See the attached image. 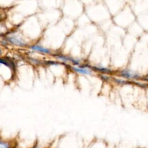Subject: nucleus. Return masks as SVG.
I'll list each match as a JSON object with an SVG mask.
<instances>
[{
  "mask_svg": "<svg viewBox=\"0 0 148 148\" xmlns=\"http://www.w3.org/2000/svg\"><path fill=\"white\" fill-rule=\"evenodd\" d=\"M30 148H49V147H47L46 146L42 145L39 143V142L36 141V142H34V143H33V145Z\"/></svg>",
  "mask_w": 148,
  "mask_h": 148,
  "instance_id": "obj_10",
  "label": "nucleus"
},
{
  "mask_svg": "<svg viewBox=\"0 0 148 148\" xmlns=\"http://www.w3.org/2000/svg\"><path fill=\"white\" fill-rule=\"evenodd\" d=\"M87 148H107V146L102 141H96L91 143Z\"/></svg>",
  "mask_w": 148,
  "mask_h": 148,
  "instance_id": "obj_8",
  "label": "nucleus"
},
{
  "mask_svg": "<svg viewBox=\"0 0 148 148\" xmlns=\"http://www.w3.org/2000/svg\"><path fill=\"white\" fill-rule=\"evenodd\" d=\"M18 144L16 140L0 138V148H13Z\"/></svg>",
  "mask_w": 148,
  "mask_h": 148,
  "instance_id": "obj_5",
  "label": "nucleus"
},
{
  "mask_svg": "<svg viewBox=\"0 0 148 148\" xmlns=\"http://www.w3.org/2000/svg\"><path fill=\"white\" fill-rule=\"evenodd\" d=\"M56 59H57L58 60L61 61L63 62V63H71L74 66H80V61L79 60L76 59H74V58H72L67 56H64L63 55H59V54H57L56 55L54 56Z\"/></svg>",
  "mask_w": 148,
  "mask_h": 148,
  "instance_id": "obj_4",
  "label": "nucleus"
},
{
  "mask_svg": "<svg viewBox=\"0 0 148 148\" xmlns=\"http://www.w3.org/2000/svg\"><path fill=\"white\" fill-rule=\"evenodd\" d=\"M100 77L101 79L105 82H108L111 79L110 76L107 74H100Z\"/></svg>",
  "mask_w": 148,
  "mask_h": 148,
  "instance_id": "obj_11",
  "label": "nucleus"
},
{
  "mask_svg": "<svg viewBox=\"0 0 148 148\" xmlns=\"http://www.w3.org/2000/svg\"><path fill=\"white\" fill-rule=\"evenodd\" d=\"M71 69L76 73L80 75L90 76L92 75L93 70L91 67L89 66H71Z\"/></svg>",
  "mask_w": 148,
  "mask_h": 148,
  "instance_id": "obj_3",
  "label": "nucleus"
},
{
  "mask_svg": "<svg viewBox=\"0 0 148 148\" xmlns=\"http://www.w3.org/2000/svg\"><path fill=\"white\" fill-rule=\"evenodd\" d=\"M119 76L126 80H137L141 78L139 74L128 69H124L120 71L119 72Z\"/></svg>",
  "mask_w": 148,
  "mask_h": 148,
  "instance_id": "obj_2",
  "label": "nucleus"
},
{
  "mask_svg": "<svg viewBox=\"0 0 148 148\" xmlns=\"http://www.w3.org/2000/svg\"><path fill=\"white\" fill-rule=\"evenodd\" d=\"M91 68L93 71H97L98 72H100L101 74H111L112 73V71L107 68V67H102V66H95V67H91Z\"/></svg>",
  "mask_w": 148,
  "mask_h": 148,
  "instance_id": "obj_7",
  "label": "nucleus"
},
{
  "mask_svg": "<svg viewBox=\"0 0 148 148\" xmlns=\"http://www.w3.org/2000/svg\"><path fill=\"white\" fill-rule=\"evenodd\" d=\"M2 53H3V51H2V49H1V47H0V56H1L2 55Z\"/></svg>",
  "mask_w": 148,
  "mask_h": 148,
  "instance_id": "obj_12",
  "label": "nucleus"
},
{
  "mask_svg": "<svg viewBox=\"0 0 148 148\" xmlns=\"http://www.w3.org/2000/svg\"><path fill=\"white\" fill-rule=\"evenodd\" d=\"M147 108H148V93L147 95Z\"/></svg>",
  "mask_w": 148,
  "mask_h": 148,
  "instance_id": "obj_13",
  "label": "nucleus"
},
{
  "mask_svg": "<svg viewBox=\"0 0 148 148\" xmlns=\"http://www.w3.org/2000/svg\"><path fill=\"white\" fill-rule=\"evenodd\" d=\"M114 81L116 83H117L118 84H119V85H124V84H126L128 83V81L124 79H120V78H118V79H114Z\"/></svg>",
  "mask_w": 148,
  "mask_h": 148,
  "instance_id": "obj_9",
  "label": "nucleus"
},
{
  "mask_svg": "<svg viewBox=\"0 0 148 148\" xmlns=\"http://www.w3.org/2000/svg\"><path fill=\"white\" fill-rule=\"evenodd\" d=\"M30 48L31 49V50L34 51H36V52H38L40 53H42L44 54H50L51 53V51L50 49H49L47 48L42 47L41 46H39V45H34L31 46L30 47Z\"/></svg>",
  "mask_w": 148,
  "mask_h": 148,
  "instance_id": "obj_6",
  "label": "nucleus"
},
{
  "mask_svg": "<svg viewBox=\"0 0 148 148\" xmlns=\"http://www.w3.org/2000/svg\"><path fill=\"white\" fill-rule=\"evenodd\" d=\"M4 41L7 43L12 44L20 47H24L26 46V42L21 37L16 35L5 36Z\"/></svg>",
  "mask_w": 148,
  "mask_h": 148,
  "instance_id": "obj_1",
  "label": "nucleus"
}]
</instances>
